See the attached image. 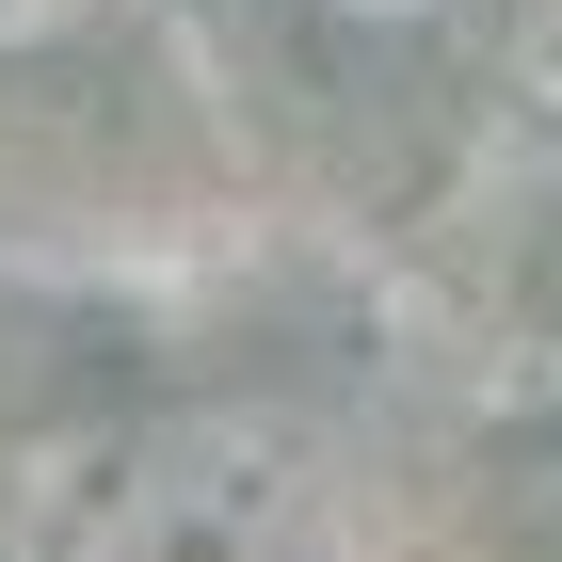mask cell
<instances>
[{
    "mask_svg": "<svg viewBox=\"0 0 562 562\" xmlns=\"http://www.w3.org/2000/svg\"><path fill=\"white\" fill-rule=\"evenodd\" d=\"M322 482L305 434L258 402H161V418H81L16 450L0 547L16 562H290Z\"/></svg>",
    "mask_w": 562,
    "mask_h": 562,
    "instance_id": "1",
    "label": "cell"
},
{
    "mask_svg": "<svg viewBox=\"0 0 562 562\" xmlns=\"http://www.w3.org/2000/svg\"><path fill=\"white\" fill-rule=\"evenodd\" d=\"M81 16H97V0H0V48H65Z\"/></svg>",
    "mask_w": 562,
    "mask_h": 562,
    "instance_id": "2",
    "label": "cell"
},
{
    "mask_svg": "<svg viewBox=\"0 0 562 562\" xmlns=\"http://www.w3.org/2000/svg\"><path fill=\"white\" fill-rule=\"evenodd\" d=\"M322 16H434V0H322Z\"/></svg>",
    "mask_w": 562,
    "mask_h": 562,
    "instance_id": "3",
    "label": "cell"
}]
</instances>
